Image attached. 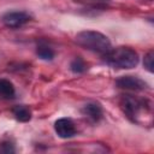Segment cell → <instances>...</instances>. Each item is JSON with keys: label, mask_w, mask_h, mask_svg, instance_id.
I'll return each instance as SVG.
<instances>
[{"label": "cell", "mask_w": 154, "mask_h": 154, "mask_svg": "<svg viewBox=\"0 0 154 154\" xmlns=\"http://www.w3.org/2000/svg\"><path fill=\"white\" fill-rule=\"evenodd\" d=\"M36 53H37V55H38L41 59H43V60H52V59L54 58V52H53V49H52L49 46L45 45V43H40V45L37 46Z\"/></svg>", "instance_id": "obj_10"}, {"label": "cell", "mask_w": 154, "mask_h": 154, "mask_svg": "<svg viewBox=\"0 0 154 154\" xmlns=\"http://www.w3.org/2000/svg\"><path fill=\"white\" fill-rule=\"evenodd\" d=\"M30 19H31V16L25 11H8L1 17L4 25L10 29L20 28L26 23H29Z\"/></svg>", "instance_id": "obj_4"}, {"label": "cell", "mask_w": 154, "mask_h": 154, "mask_svg": "<svg viewBox=\"0 0 154 154\" xmlns=\"http://www.w3.org/2000/svg\"><path fill=\"white\" fill-rule=\"evenodd\" d=\"M116 85L120 89L132 90V91H142L148 88V84L136 76H122L116 81Z\"/></svg>", "instance_id": "obj_5"}, {"label": "cell", "mask_w": 154, "mask_h": 154, "mask_svg": "<svg viewBox=\"0 0 154 154\" xmlns=\"http://www.w3.org/2000/svg\"><path fill=\"white\" fill-rule=\"evenodd\" d=\"M77 45L82 46L83 48L99 53V54H105L107 53L112 46H111V41L109 38L103 35L100 31L96 30H83L79 31L76 37H75Z\"/></svg>", "instance_id": "obj_2"}, {"label": "cell", "mask_w": 154, "mask_h": 154, "mask_svg": "<svg viewBox=\"0 0 154 154\" xmlns=\"http://www.w3.org/2000/svg\"><path fill=\"white\" fill-rule=\"evenodd\" d=\"M153 59H154V54L153 51H149L143 59V66L146 67V70L148 72H153Z\"/></svg>", "instance_id": "obj_12"}, {"label": "cell", "mask_w": 154, "mask_h": 154, "mask_svg": "<svg viewBox=\"0 0 154 154\" xmlns=\"http://www.w3.org/2000/svg\"><path fill=\"white\" fill-rule=\"evenodd\" d=\"M120 107L124 111L125 116L130 118L132 122H138V117H141V113L144 112L147 114H150L152 106L150 102L146 99H138L131 95H125L120 101Z\"/></svg>", "instance_id": "obj_3"}, {"label": "cell", "mask_w": 154, "mask_h": 154, "mask_svg": "<svg viewBox=\"0 0 154 154\" xmlns=\"http://www.w3.org/2000/svg\"><path fill=\"white\" fill-rule=\"evenodd\" d=\"M82 112H83V114L85 117H88L93 122H99L102 118V108L96 102H89V103H87L82 108Z\"/></svg>", "instance_id": "obj_7"}, {"label": "cell", "mask_w": 154, "mask_h": 154, "mask_svg": "<svg viewBox=\"0 0 154 154\" xmlns=\"http://www.w3.org/2000/svg\"><path fill=\"white\" fill-rule=\"evenodd\" d=\"M102 57L105 63L114 69H134L138 64V54L130 47L111 48Z\"/></svg>", "instance_id": "obj_1"}, {"label": "cell", "mask_w": 154, "mask_h": 154, "mask_svg": "<svg viewBox=\"0 0 154 154\" xmlns=\"http://www.w3.org/2000/svg\"><path fill=\"white\" fill-rule=\"evenodd\" d=\"M12 112H13L14 118L17 120H19V122H28L31 118V111H30V108L26 107V106H24V105H18V106L13 107Z\"/></svg>", "instance_id": "obj_9"}, {"label": "cell", "mask_w": 154, "mask_h": 154, "mask_svg": "<svg viewBox=\"0 0 154 154\" xmlns=\"http://www.w3.org/2000/svg\"><path fill=\"white\" fill-rule=\"evenodd\" d=\"M54 130L60 138H71L76 135V126L72 119L60 118L54 123Z\"/></svg>", "instance_id": "obj_6"}, {"label": "cell", "mask_w": 154, "mask_h": 154, "mask_svg": "<svg viewBox=\"0 0 154 154\" xmlns=\"http://www.w3.org/2000/svg\"><path fill=\"white\" fill-rule=\"evenodd\" d=\"M96 1H107V0H96Z\"/></svg>", "instance_id": "obj_14"}, {"label": "cell", "mask_w": 154, "mask_h": 154, "mask_svg": "<svg viewBox=\"0 0 154 154\" xmlns=\"http://www.w3.org/2000/svg\"><path fill=\"white\" fill-rule=\"evenodd\" d=\"M70 69H71V71L75 72V73H82V72H84V71L87 70V65H85V63H84V60H83L82 58L77 57V58H75V59L71 61Z\"/></svg>", "instance_id": "obj_11"}, {"label": "cell", "mask_w": 154, "mask_h": 154, "mask_svg": "<svg viewBox=\"0 0 154 154\" xmlns=\"http://www.w3.org/2000/svg\"><path fill=\"white\" fill-rule=\"evenodd\" d=\"M1 147H2V152H5V153H12V152H14V148H13V144H11L10 142H4L2 144H1Z\"/></svg>", "instance_id": "obj_13"}, {"label": "cell", "mask_w": 154, "mask_h": 154, "mask_svg": "<svg viewBox=\"0 0 154 154\" xmlns=\"http://www.w3.org/2000/svg\"><path fill=\"white\" fill-rule=\"evenodd\" d=\"M16 95V89L11 81L6 78L0 79V97L2 99H13Z\"/></svg>", "instance_id": "obj_8"}]
</instances>
